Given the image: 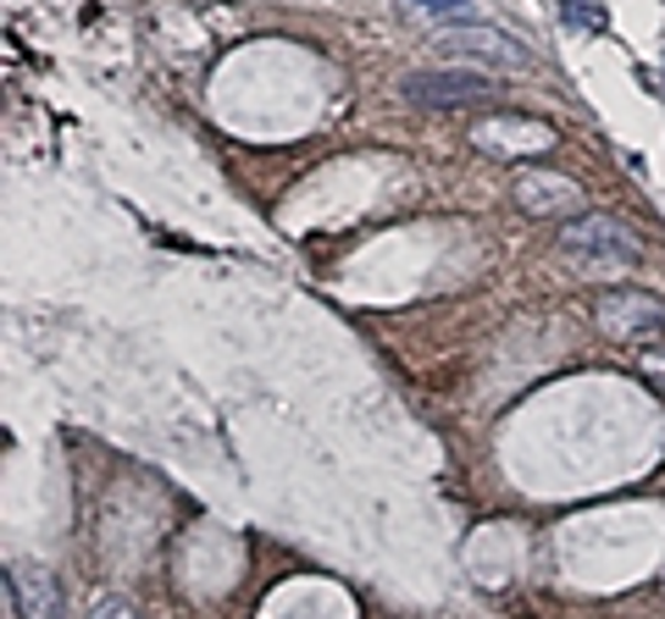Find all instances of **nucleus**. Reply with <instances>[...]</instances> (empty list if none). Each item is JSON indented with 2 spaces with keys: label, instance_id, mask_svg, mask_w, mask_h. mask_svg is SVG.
I'll list each match as a JSON object with an SVG mask.
<instances>
[{
  "label": "nucleus",
  "instance_id": "nucleus-1",
  "mask_svg": "<svg viewBox=\"0 0 665 619\" xmlns=\"http://www.w3.org/2000/svg\"><path fill=\"white\" fill-rule=\"evenodd\" d=\"M555 244L571 260V271H582V277H615V271L643 266V244L610 216H571L555 233Z\"/></svg>",
  "mask_w": 665,
  "mask_h": 619
},
{
  "label": "nucleus",
  "instance_id": "nucleus-2",
  "mask_svg": "<svg viewBox=\"0 0 665 619\" xmlns=\"http://www.w3.org/2000/svg\"><path fill=\"white\" fill-rule=\"evenodd\" d=\"M599 327L621 343H659L665 338V299L648 294V288H599V305H593Z\"/></svg>",
  "mask_w": 665,
  "mask_h": 619
},
{
  "label": "nucleus",
  "instance_id": "nucleus-3",
  "mask_svg": "<svg viewBox=\"0 0 665 619\" xmlns=\"http://www.w3.org/2000/svg\"><path fill=\"white\" fill-rule=\"evenodd\" d=\"M400 89L422 111H472V106L494 100V78L472 73V67H428V73H411Z\"/></svg>",
  "mask_w": 665,
  "mask_h": 619
},
{
  "label": "nucleus",
  "instance_id": "nucleus-7",
  "mask_svg": "<svg viewBox=\"0 0 665 619\" xmlns=\"http://www.w3.org/2000/svg\"><path fill=\"white\" fill-rule=\"evenodd\" d=\"M411 7H422V12H444V18H455V12H472V0H411Z\"/></svg>",
  "mask_w": 665,
  "mask_h": 619
},
{
  "label": "nucleus",
  "instance_id": "nucleus-5",
  "mask_svg": "<svg viewBox=\"0 0 665 619\" xmlns=\"http://www.w3.org/2000/svg\"><path fill=\"white\" fill-rule=\"evenodd\" d=\"M7 586H12V602L23 608V619H62V613H67L62 580H56L45 564L12 558V564H7Z\"/></svg>",
  "mask_w": 665,
  "mask_h": 619
},
{
  "label": "nucleus",
  "instance_id": "nucleus-6",
  "mask_svg": "<svg viewBox=\"0 0 665 619\" xmlns=\"http://www.w3.org/2000/svg\"><path fill=\"white\" fill-rule=\"evenodd\" d=\"M89 619H139V608H134L128 597H106V602H101Z\"/></svg>",
  "mask_w": 665,
  "mask_h": 619
},
{
  "label": "nucleus",
  "instance_id": "nucleus-4",
  "mask_svg": "<svg viewBox=\"0 0 665 619\" xmlns=\"http://www.w3.org/2000/svg\"><path fill=\"white\" fill-rule=\"evenodd\" d=\"M516 205L538 222H571L582 211V189L566 183L560 172H521L516 178Z\"/></svg>",
  "mask_w": 665,
  "mask_h": 619
},
{
  "label": "nucleus",
  "instance_id": "nucleus-8",
  "mask_svg": "<svg viewBox=\"0 0 665 619\" xmlns=\"http://www.w3.org/2000/svg\"><path fill=\"white\" fill-rule=\"evenodd\" d=\"M637 360H643V371H648V376H659V382H665V354H637Z\"/></svg>",
  "mask_w": 665,
  "mask_h": 619
}]
</instances>
